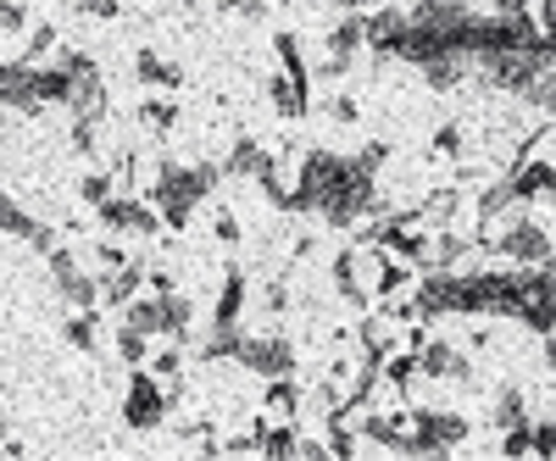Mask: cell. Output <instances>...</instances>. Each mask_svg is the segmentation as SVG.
Instances as JSON below:
<instances>
[{"label":"cell","mask_w":556,"mask_h":461,"mask_svg":"<svg viewBox=\"0 0 556 461\" xmlns=\"http://www.w3.org/2000/svg\"><path fill=\"white\" fill-rule=\"evenodd\" d=\"M501 251H506V256H518V261H545V256H551V245H545V234H540L534 222H513V228H506Z\"/></svg>","instance_id":"6da1fadb"}]
</instances>
